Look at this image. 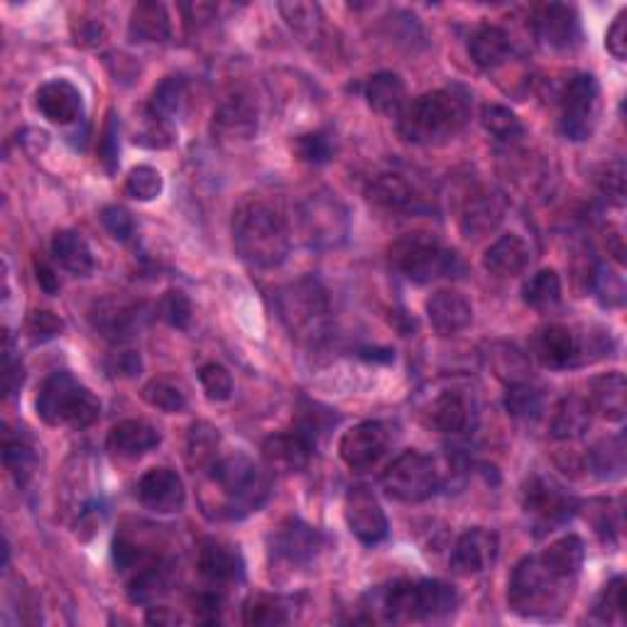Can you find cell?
<instances>
[{
    "mask_svg": "<svg viewBox=\"0 0 627 627\" xmlns=\"http://www.w3.org/2000/svg\"><path fill=\"white\" fill-rule=\"evenodd\" d=\"M532 350L541 366L566 368L584 356V341L568 327H545L532 341Z\"/></svg>",
    "mask_w": 627,
    "mask_h": 627,
    "instance_id": "cb8c5ba5",
    "label": "cell"
},
{
    "mask_svg": "<svg viewBox=\"0 0 627 627\" xmlns=\"http://www.w3.org/2000/svg\"><path fill=\"white\" fill-rule=\"evenodd\" d=\"M25 331H27V336H30L33 344H47V341L62 336L64 321L56 317L54 311L35 309L25 321Z\"/></svg>",
    "mask_w": 627,
    "mask_h": 627,
    "instance_id": "9f6ffc18",
    "label": "cell"
},
{
    "mask_svg": "<svg viewBox=\"0 0 627 627\" xmlns=\"http://www.w3.org/2000/svg\"><path fill=\"white\" fill-rule=\"evenodd\" d=\"M294 152H297L302 163L327 165L334 157V142H331L327 132H307V136L294 140Z\"/></svg>",
    "mask_w": 627,
    "mask_h": 627,
    "instance_id": "816d5d0a",
    "label": "cell"
},
{
    "mask_svg": "<svg viewBox=\"0 0 627 627\" xmlns=\"http://www.w3.org/2000/svg\"><path fill=\"white\" fill-rule=\"evenodd\" d=\"M118 128H120V123H118V116L116 113H108V120H106V126H103V132H101V140H99V159H101V165L108 169V172L113 175L118 169V155H120V145H118Z\"/></svg>",
    "mask_w": 627,
    "mask_h": 627,
    "instance_id": "680465c9",
    "label": "cell"
},
{
    "mask_svg": "<svg viewBox=\"0 0 627 627\" xmlns=\"http://www.w3.org/2000/svg\"><path fill=\"white\" fill-rule=\"evenodd\" d=\"M459 607V593L444 581H397L383 593V620H444Z\"/></svg>",
    "mask_w": 627,
    "mask_h": 627,
    "instance_id": "277c9868",
    "label": "cell"
},
{
    "mask_svg": "<svg viewBox=\"0 0 627 627\" xmlns=\"http://www.w3.org/2000/svg\"><path fill=\"white\" fill-rule=\"evenodd\" d=\"M510 37L498 25H481L469 37V54L481 69H496L510 56Z\"/></svg>",
    "mask_w": 627,
    "mask_h": 627,
    "instance_id": "1f68e13d",
    "label": "cell"
},
{
    "mask_svg": "<svg viewBox=\"0 0 627 627\" xmlns=\"http://www.w3.org/2000/svg\"><path fill=\"white\" fill-rule=\"evenodd\" d=\"M395 268L400 270L407 280L417 284H426L442 278H456V272L463 270L459 255L444 248L432 235L417 233L397 241L389 251Z\"/></svg>",
    "mask_w": 627,
    "mask_h": 627,
    "instance_id": "52a82bcc",
    "label": "cell"
},
{
    "mask_svg": "<svg viewBox=\"0 0 627 627\" xmlns=\"http://www.w3.org/2000/svg\"><path fill=\"white\" fill-rule=\"evenodd\" d=\"M280 13L302 40H319L321 27H324V15H321V8L317 3H280Z\"/></svg>",
    "mask_w": 627,
    "mask_h": 627,
    "instance_id": "b9f144b4",
    "label": "cell"
},
{
    "mask_svg": "<svg viewBox=\"0 0 627 627\" xmlns=\"http://www.w3.org/2000/svg\"><path fill=\"white\" fill-rule=\"evenodd\" d=\"M344 515L350 535L358 541H363V545H378V541L387 537V517L383 508H380L378 498L373 496V490L363 486L350 488L344 502Z\"/></svg>",
    "mask_w": 627,
    "mask_h": 627,
    "instance_id": "5bb4252c",
    "label": "cell"
},
{
    "mask_svg": "<svg viewBox=\"0 0 627 627\" xmlns=\"http://www.w3.org/2000/svg\"><path fill=\"white\" fill-rule=\"evenodd\" d=\"M101 221H103V226H106V231L113 235V239L120 241V243L130 241L132 233H136V221H132V216L123 206L103 208Z\"/></svg>",
    "mask_w": 627,
    "mask_h": 627,
    "instance_id": "94428289",
    "label": "cell"
},
{
    "mask_svg": "<svg viewBox=\"0 0 627 627\" xmlns=\"http://www.w3.org/2000/svg\"><path fill=\"white\" fill-rule=\"evenodd\" d=\"M539 556L545 559V564L552 568L559 578H564V581L572 584L584 566V556H586L584 539L576 535H566L562 539H556L554 545H549Z\"/></svg>",
    "mask_w": 627,
    "mask_h": 627,
    "instance_id": "e575fe53",
    "label": "cell"
},
{
    "mask_svg": "<svg viewBox=\"0 0 627 627\" xmlns=\"http://www.w3.org/2000/svg\"><path fill=\"white\" fill-rule=\"evenodd\" d=\"M278 311L292 336L314 341L324 334L329 302L317 280H299L278 292Z\"/></svg>",
    "mask_w": 627,
    "mask_h": 627,
    "instance_id": "ba28073f",
    "label": "cell"
},
{
    "mask_svg": "<svg viewBox=\"0 0 627 627\" xmlns=\"http://www.w3.org/2000/svg\"><path fill=\"white\" fill-rule=\"evenodd\" d=\"M233 243L241 258L260 270H272L287 260L290 231L284 218L268 204L243 206L233 218Z\"/></svg>",
    "mask_w": 627,
    "mask_h": 627,
    "instance_id": "7a4b0ae2",
    "label": "cell"
},
{
    "mask_svg": "<svg viewBox=\"0 0 627 627\" xmlns=\"http://www.w3.org/2000/svg\"><path fill=\"white\" fill-rule=\"evenodd\" d=\"M142 321H145L142 304L123 299H103L91 311L93 329H97L103 338L113 341V344H123V341L136 336Z\"/></svg>",
    "mask_w": 627,
    "mask_h": 627,
    "instance_id": "d6986e66",
    "label": "cell"
},
{
    "mask_svg": "<svg viewBox=\"0 0 627 627\" xmlns=\"http://www.w3.org/2000/svg\"><path fill=\"white\" fill-rule=\"evenodd\" d=\"M23 380H25V368L21 363V358L13 356L11 341H8L5 356H3V389H5V397H13L17 389L23 387Z\"/></svg>",
    "mask_w": 627,
    "mask_h": 627,
    "instance_id": "e7e4bbea",
    "label": "cell"
},
{
    "mask_svg": "<svg viewBox=\"0 0 627 627\" xmlns=\"http://www.w3.org/2000/svg\"><path fill=\"white\" fill-rule=\"evenodd\" d=\"M37 282H40V287L47 294L60 292V278H56V272L50 268V265L37 263Z\"/></svg>",
    "mask_w": 627,
    "mask_h": 627,
    "instance_id": "003e7915",
    "label": "cell"
},
{
    "mask_svg": "<svg viewBox=\"0 0 627 627\" xmlns=\"http://www.w3.org/2000/svg\"><path fill=\"white\" fill-rule=\"evenodd\" d=\"M142 400L155 410H163L167 414H177L187 407V397L182 393V387H177L169 380H152L145 387H142Z\"/></svg>",
    "mask_w": 627,
    "mask_h": 627,
    "instance_id": "f6af8a7d",
    "label": "cell"
},
{
    "mask_svg": "<svg viewBox=\"0 0 627 627\" xmlns=\"http://www.w3.org/2000/svg\"><path fill=\"white\" fill-rule=\"evenodd\" d=\"M426 314H430V321L436 334L451 336L471 324L473 307L463 294L453 290H439L436 294H432L430 302H426Z\"/></svg>",
    "mask_w": 627,
    "mask_h": 627,
    "instance_id": "484cf974",
    "label": "cell"
},
{
    "mask_svg": "<svg viewBox=\"0 0 627 627\" xmlns=\"http://www.w3.org/2000/svg\"><path fill=\"white\" fill-rule=\"evenodd\" d=\"M331 422H336V414H331V410H321L319 405H309V410L299 414L294 432H299L304 439L317 446V439L329 430Z\"/></svg>",
    "mask_w": 627,
    "mask_h": 627,
    "instance_id": "6f0895ef",
    "label": "cell"
},
{
    "mask_svg": "<svg viewBox=\"0 0 627 627\" xmlns=\"http://www.w3.org/2000/svg\"><path fill=\"white\" fill-rule=\"evenodd\" d=\"M508 212V202L500 192L492 189H481L465 199L463 212H461V231L465 239H483L490 231L502 223Z\"/></svg>",
    "mask_w": 627,
    "mask_h": 627,
    "instance_id": "603a6c76",
    "label": "cell"
},
{
    "mask_svg": "<svg viewBox=\"0 0 627 627\" xmlns=\"http://www.w3.org/2000/svg\"><path fill=\"white\" fill-rule=\"evenodd\" d=\"M591 426V405L581 397H564L556 405L552 417V436L554 439H578Z\"/></svg>",
    "mask_w": 627,
    "mask_h": 627,
    "instance_id": "8d00e7d4",
    "label": "cell"
},
{
    "mask_svg": "<svg viewBox=\"0 0 627 627\" xmlns=\"http://www.w3.org/2000/svg\"><path fill=\"white\" fill-rule=\"evenodd\" d=\"M138 500L157 515H169L184 508V483L169 469H152L138 483Z\"/></svg>",
    "mask_w": 627,
    "mask_h": 627,
    "instance_id": "7402d4cb",
    "label": "cell"
},
{
    "mask_svg": "<svg viewBox=\"0 0 627 627\" xmlns=\"http://www.w3.org/2000/svg\"><path fill=\"white\" fill-rule=\"evenodd\" d=\"M37 108H40L47 120L56 123V126H69V123L81 118V91L64 79L50 81L37 91Z\"/></svg>",
    "mask_w": 627,
    "mask_h": 627,
    "instance_id": "d4e9b609",
    "label": "cell"
},
{
    "mask_svg": "<svg viewBox=\"0 0 627 627\" xmlns=\"http://www.w3.org/2000/svg\"><path fill=\"white\" fill-rule=\"evenodd\" d=\"M136 142L142 148L163 150V148L172 145L175 132H172V128L167 126V120L150 116V120L145 123V128H142V132H138V136H136Z\"/></svg>",
    "mask_w": 627,
    "mask_h": 627,
    "instance_id": "6125c7cd",
    "label": "cell"
},
{
    "mask_svg": "<svg viewBox=\"0 0 627 627\" xmlns=\"http://www.w3.org/2000/svg\"><path fill=\"white\" fill-rule=\"evenodd\" d=\"M366 101L368 106L378 113L397 116L407 103L405 81L393 72H380L370 76V81L366 84Z\"/></svg>",
    "mask_w": 627,
    "mask_h": 627,
    "instance_id": "d6a6232c",
    "label": "cell"
},
{
    "mask_svg": "<svg viewBox=\"0 0 627 627\" xmlns=\"http://www.w3.org/2000/svg\"><path fill=\"white\" fill-rule=\"evenodd\" d=\"M598 184H601V192L611 199L613 204L623 206L625 204V163L623 159H613L607 163L601 175H598Z\"/></svg>",
    "mask_w": 627,
    "mask_h": 627,
    "instance_id": "91938a15",
    "label": "cell"
},
{
    "mask_svg": "<svg viewBox=\"0 0 627 627\" xmlns=\"http://www.w3.org/2000/svg\"><path fill=\"white\" fill-rule=\"evenodd\" d=\"M258 132V106L248 93L235 91L214 113V136L218 140H251Z\"/></svg>",
    "mask_w": 627,
    "mask_h": 627,
    "instance_id": "ffe728a7",
    "label": "cell"
},
{
    "mask_svg": "<svg viewBox=\"0 0 627 627\" xmlns=\"http://www.w3.org/2000/svg\"><path fill=\"white\" fill-rule=\"evenodd\" d=\"M216 446H218V430H214L212 424L199 422L189 432V444H187V459L194 465H212L216 461Z\"/></svg>",
    "mask_w": 627,
    "mask_h": 627,
    "instance_id": "7dc6e473",
    "label": "cell"
},
{
    "mask_svg": "<svg viewBox=\"0 0 627 627\" xmlns=\"http://www.w3.org/2000/svg\"><path fill=\"white\" fill-rule=\"evenodd\" d=\"M469 116V91L459 87L439 89L405 103V108L397 113V132L414 145H442L459 136Z\"/></svg>",
    "mask_w": 627,
    "mask_h": 627,
    "instance_id": "6da1fadb",
    "label": "cell"
},
{
    "mask_svg": "<svg viewBox=\"0 0 627 627\" xmlns=\"http://www.w3.org/2000/svg\"><path fill=\"white\" fill-rule=\"evenodd\" d=\"M370 202L387 212H422L426 208L424 196L407 182L402 175H378L368 187Z\"/></svg>",
    "mask_w": 627,
    "mask_h": 627,
    "instance_id": "83f0119b",
    "label": "cell"
},
{
    "mask_svg": "<svg viewBox=\"0 0 627 627\" xmlns=\"http://www.w3.org/2000/svg\"><path fill=\"white\" fill-rule=\"evenodd\" d=\"M566 584L568 581L559 578L541 556H525L510 576L508 603L512 611L525 617L552 615L554 607L564 601L562 586Z\"/></svg>",
    "mask_w": 627,
    "mask_h": 627,
    "instance_id": "8992f818",
    "label": "cell"
},
{
    "mask_svg": "<svg viewBox=\"0 0 627 627\" xmlns=\"http://www.w3.org/2000/svg\"><path fill=\"white\" fill-rule=\"evenodd\" d=\"M483 128H486L492 138L500 142H512L525 136L520 118L506 106H486L481 113Z\"/></svg>",
    "mask_w": 627,
    "mask_h": 627,
    "instance_id": "ee69618b",
    "label": "cell"
},
{
    "mask_svg": "<svg viewBox=\"0 0 627 627\" xmlns=\"http://www.w3.org/2000/svg\"><path fill=\"white\" fill-rule=\"evenodd\" d=\"M172 586V564L155 559L140 568L130 581V598L136 603H150L169 591Z\"/></svg>",
    "mask_w": 627,
    "mask_h": 627,
    "instance_id": "74e56055",
    "label": "cell"
},
{
    "mask_svg": "<svg viewBox=\"0 0 627 627\" xmlns=\"http://www.w3.org/2000/svg\"><path fill=\"white\" fill-rule=\"evenodd\" d=\"M3 461L17 486H25V483L33 478V471H35L33 446H27L25 442H8L3 449Z\"/></svg>",
    "mask_w": 627,
    "mask_h": 627,
    "instance_id": "f907efd6",
    "label": "cell"
},
{
    "mask_svg": "<svg viewBox=\"0 0 627 627\" xmlns=\"http://www.w3.org/2000/svg\"><path fill=\"white\" fill-rule=\"evenodd\" d=\"M208 469H212L214 488L223 498V515L243 517L268 502L272 490L270 471L251 461L248 456H226V459H216Z\"/></svg>",
    "mask_w": 627,
    "mask_h": 627,
    "instance_id": "3957f363",
    "label": "cell"
},
{
    "mask_svg": "<svg viewBox=\"0 0 627 627\" xmlns=\"http://www.w3.org/2000/svg\"><path fill=\"white\" fill-rule=\"evenodd\" d=\"M625 378L623 373H607L591 383V410L601 412L607 422L625 420Z\"/></svg>",
    "mask_w": 627,
    "mask_h": 627,
    "instance_id": "836d02e7",
    "label": "cell"
},
{
    "mask_svg": "<svg viewBox=\"0 0 627 627\" xmlns=\"http://www.w3.org/2000/svg\"><path fill=\"white\" fill-rule=\"evenodd\" d=\"M522 506H525V512L537 525L554 527L574 515L576 500L552 481L532 478L525 492H522Z\"/></svg>",
    "mask_w": 627,
    "mask_h": 627,
    "instance_id": "4fadbf2b",
    "label": "cell"
},
{
    "mask_svg": "<svg viewBox=\"0 0 627 627\" xmlns=\"http://www.w3.org/2000/svg\"><path fill=\"white\" fill-rule=\"evenodd\" d=\"M324 547V537L317 527L307 525L302 520H287L274 529L272 535V552L282 556L284 562L304 566L319 556Z\"/></svg>",
    "mask_w": 627,
    "mask_h": 627,
    "instance_id": "ac0fdd59",
    "label": "cell"
},
{
    "mask_svg": "<svg viewBox=\"0 0 627 627\" xmlns=\"http://www.w3.org/2000/svg\"><path fill=\"white\" fill-rule=\"evenodd\" d=\"M169 15L163 3L155 0H145L132 8L130 23H128V37L130 42L145 44V42H165L169 37Z\"/></svg>",
    "mask_w": 627,
    "mask_h": 627,
    "instance_id": "4dcf8cb0",
    "label": "cell"
},
{
    "mask_svg": "<svg viewBox=\"0 0 627 627\" xmlns=\"http://www.w3.org/2000/svg\"><path fill=\"white\" fill-rule=\"evenodd\" d=\"M302 221L307 239L321 248L338 245L348 233L346 208L329 194H311L307 204L302 206Z\"/></svg>",
    "mask_w": 627,
    "mask_h": 627,
    "instance_id": "7c38bea8",
    "label": "cell"
},
{
    "mask_svg": "<svg viewBox=\"0 0 627 627\" xmlns=\"http://www.w3.org/2000/svg\"><path fill=\"white\" fill-rule=\"evenodd\" d=\"M522 299L532 309H552L562 299V282L554 270H539L525 287H522Z\"/></svg>",
    "mask_w": 627,
    "mask_h": 627,
    "instance_id": "7bdbcfd3",
    "label": "cell"
},
{
    "mask_svg": "<svg viewBox=\"0 0 627 627\" xmlns=\"http://www.w3.org/2000/svg\"><path fill=\"white\" fill-rule=\"evenodd\" d=\"M199 574L214 588H226L243 581L245 564L239 549L218 539H204L199 549Z\"/></svg>",
    "mask_w": 627,
    "mask_h": 627,
    "instance_id": "44dd1931",
    "label": "cell"
},
{
    "mask_svg": "<svg viewBox=\"0 0 627 627\" xmlns=\"http://www.w3.org/2000/svg\"><path fill=\"white\" fill-rule=\"evenodd\" d=\"M535 33L539 42L549 47V50H574L581 42V21H578L576 8L562 3L545 5L537 13Z\"/></svg>",
    "mask_w": 627,
    "mask_h": 627,
    "instance_id": "e0dca14e",
    "label": "cell"
},
{
    "mask_svg": "<svg viewBox=\"0 0 627 627\" xmlns=\"http://www.w3.org/2000/svg\"><path fill=\"white\" fill-rule=\"evenodd\" d=\"M529 265V245L517 233L500 235L483 255V268L496 278H515Z\"/></svg>",
    "mask_w": 627,
    "mask_h": 627,
    "instance_id": "f546056e",
    "label": "cell"
},
{
    "mask_svg": "<svg viewBox=\"0 0 627 627\" xmlns=\"http://www.w3.org/2000/svg\"><path fill=\"white\" fill-rule=\"evenodd\" d=\"M157 314L169 327L187 329L189 321H192V302H189L182 290H169L163 294V299H159Z\"/></svg>",
    "mask_w": 627,
    "mask_h": 627,
    "instance_id": "f5cc1de1",
    "label": "cell"
},
{
    "mask_svg": "<svg viewBox=\"0 0 627 627\" xmlns=\"http://www.w3.org/2000/svg\"><path fill=\"white\" fill-rule=\"evenodd\" d=\"M383 488L393 500L424 502L442 488V473L432 456L402 451L383 473Z\"/></svg>",
    "mask_w": 627,
    "mask_h": 627,
    "instance_id": "9c48e42d",
    "label": "cell"
},
{
    "mask_svg": "<svg viewBox=\"0 0 627 627\" xmlns=\"http://www.w3.org/2000/svg\"><path fill=\"white\" fill-rule=\"evenodd\" d=\"M588 463L598 478L613 481L620 478L625 471V442L623 436H613V439H605L598 446H593L591 456H588Z\"/></svg>",
    "mask_w": 627,
    "mask_h": 627,
    "instance_id": "60d3db41",
    "label": "cell"
},
{
    "mask_svg": "<svg viewBox=\"0 0 627 627\" xmlns=\"http://www.w3.org/2000/svg\"><path fill=\"white\" fill-rule=\"evenodd\" d=\"M187 103V79L184 76H167L152 91L150 116L169 120L184 108Z\"/></svg>",
    "mask_w": 627,
    "mask_h": 627,
    "instance_id": "ab89813d",
    "label": "cell"
},
{
    "mask_svg": "<svg viewBox=\"0 0 627 627\" xmlns=\"http://www.w3.org/2000/svg\"><path fill=\"white\" fill-rule=\"evenodd\" d=\"M52 255L66 272L76 274V278H87V274L93 272V255L89 243L76 231L56 233L52 241Z\"/></svg>",
    "mask_w": 627,
    "mask_h": 627,
    "instance_id": "d590c367",
    "label": "cell"
},
{
    "mask_svg": "<svg viewBox=\"0 0 627 627\" xmlns=\"http://www.w3.org/2000/svg\"><path fill=\"white\" fill-rule=\"evenodd\" d=\"M163 175L157 172L155 167H136L126 179V194L130 199H136V202H152V199H157L163 194Z\"/></svg>",
    "mask_w": 627,
    "mask_h": 627,
    "instance_id": "c3c4849f",
    "label": "cell"
},
{
    "mask_svg": "<svg viewBox=\"0 0 627 627\" xmlns=\"http://www.w3.org/2000/svg\"><path fill=\"white\" fill-rule=\"evenodd\" d=\"M243 620L255 627L287 625L292 620V603L282 596H255L245 603Z\"/></svg>",
    "mask_w": 627,
    "mask_h": 627,
    "instance_id": "f35d334b",
    "label": "cell"
},
{
    "mask_svg": "<svg viewBox=\"0 0 627 627\" xmlns=\"http://www.w3.org/2000/svg\"><path fill=\"white\" fill-rule=\"evenodd\" d=\"M605 47L615 60H625L627 56V11L617 13L615 23L611 25V30L605 35Z\"/></svg>",
    "mask_w": 627,
    "mask_h": 627,
    "instance_id": "03108f58",
    "label": "cell"
},
{
    "mask_svg": "<svg viewBox=\"0 0 627 627\" xmlns=\"http://www.w3.org/2000/svg\"><path fill=\"white\" fill-rule=\"evenodd\" d=\"M37 414L52 426L87 430L101 414V402L89 387L66 370H56L44 380L37 395Z\"/></svg>",
    "mask_w": 627,
    "mask_h": 627,
    "instance_id": "5b68a950",
    "label": "cell"
},
{
    "mask_svg": "<svg viewBox=\"0 0 627 627\" xmlns=\"http://www.w3.org/2000/svg\"><path fill=\"white\" fill-rule=\"evenodd\" d=\"M159 444V432L155 426L140 420H126L118 422L108 432L106 446L113 456L120 459H138V456L148 453Z\"/></svg>",
    "mask_w": 627,
    "mask_h": 627,
    "instance_id": "f1b7e54d",
    "label": "cell"
},
{
    "mask_svg": "<svg viewBox=\"0 0 627 627\" xmlns=\"http://www.w3.org/2000/svg\"><path fill=\"white\" fill-rule=\"evenodd\" d=\"M596 615L601 617L603 623H623V615H625V578L623 576H615L613 581H607L601 596H598Z\"/></svg>",
    "mask_w": 627,
    "mask_h": 627,
    "instance_id": "681fc988",
    "label": "cell"
},
{
    "mask_svg": "<svg viewBox=\"0 0 627 627\" xmlns=\"http://www.w3.org/2000/svg\"><path fill=\"white\" fill-rule=\"evenodd\" d=\"M598 99H601V87H598L593 74H576L566 84L562 118H559V130L566 140L584 142L593 136L598 123Z\"/></svg>",
    "mask_w": 627,
    "mask_h": 627,
    "instance_id": "30bf717a",
    "label": "cell"
},
{
    "mask_svg": "<svg viewBox=\"0 0 627 627\" xmlns=\"http://www.w3.org/2000/svg\"><path fill=\"white\" fill-rule=\"evenodd\" d=\"M199 380H202V387L206 397L212 402H226L231 400L233 395V378L223 366L218 363H206L199 370Z\"/></svg>",
    "mask_w": 627,
    "mask_h": 627,
    "instance_id": "db71d44e",
    "label": "cell"
},
{
    "mask_svg": "<svg viewBox=\"0 0 627 627\" xmlns=\"http://www.w3.org/2000/svg\"><path fill=\"white\" fill-rule=\"evenodd\" d=\"M498 535L490 529L473 527L463 532L451 552V572L459 576H476L498 559Z\"/></svg>",
    "mask_w": 627,
    "mask_h": 627,
    "instance_id": "2e32d148",
    "label": "cell"
},
{
    "mask_svg": "<svg viewBox=\"0 0 627 627\" xmlns=\"http://www.w3.org/2000/svg\"><path fill=\"white\" fill-rule=\"evenodd\" d=\"M591 284L598 294V302H601L603 307H620V304L625 302L623 278L620 274H615L613 270H607L605 265H598Z\"/></svg>",
    "mask_w": 627,
    "mask_h": 627,
    "instance_id": "11a10c76",
    "label": "cell"
},
{
    "mask_svg": "<svg viewBox=\"0 0 627 627\" xmlns=\"http://www.w3.org/2000/svg\"><path fill=\"white\" fill-rule=\"evenodd\" d=\"M314 444L304 439L299 432L274 434L263 446L268 469L274 473H299L309 463Z\"/></svg>",
    "mask_w": 627,
    "mask_h": 627,
    "instance_id": "4316f807",
    "label": "cell"
},
{
    "mask_svg": "<svg viewBox=\"0 0 627 627\" xmlns=\"http://www.w3.org/2000/svg\"><path fill=\"white\" fill-rule=\"evenodd\" d=\"M541 407H545V402H541V393L529 383H515L508 387L506 410L512 417H517V420H539Z\"/></svg>",
    "mask_w": 627,
    "mask_h": 627,
    "instance_id": "bcb514c9",
    "label": "cell"
},
{
    "mask_svg": "<svg viewBox=\"0 0 627 627\" xmlns=\"http://www.w3.org/2000/svg\"><path fill=\"white\" fill-rule=\"evenodd\" d=\"M389 446V434L385 424L380 422H360L354 430L344 434V439L338 444L341 459L348 465L350 471H370L378 461L383 459Z\"/></svg>",
    "mask_w": 627,
    "mask_h": 627,
    "instance_id": "9a60e30c",
    "label": "cell"
},
{
    "mask_svg": "<svg viewBox=\"0 0 627 627\" xmlns=\"http://www.w3.org/2000/svg\"><path fill=\"white\" fill-rule=\"evenodd\" d=\"M106 370L113 378H136L142 370V358L136 350H116L108 356Z\"/></svg>",
    "mask_w": 627,
    "mask_h": 627,
    "instance_id": "be15d7a7",
    "label": "cell"
},
{
    "mask_svg": "<svg viewBox=\"0 0 627 627\" xmlns=\"http://www.w3.org/2000/svg\"><path fill=\"white\" fill-rule=\"evenodd\" d=\"M426 426L442 434H465L476 424L478 405L471 389L459 385H442L422 405Z\"/></svg>",
    "mask_w": 627,
    "mask_h": 627,
    "instance_id": "8fae6325",
    "label": "cell"
}]
</instances>
